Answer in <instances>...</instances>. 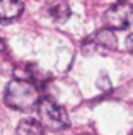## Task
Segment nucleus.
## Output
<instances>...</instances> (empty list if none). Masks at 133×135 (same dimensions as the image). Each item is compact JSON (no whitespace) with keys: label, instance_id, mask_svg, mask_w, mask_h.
<instances>
[{"label":"nucleus","instance_id":"0eeeda50","mask_svg":"<svg viewBox=\"0 0 133 135\" xmlns=\"http://www.w3.org/2000/svg\"><path fill=\"white\" fill-rule=\"evenodd\" d=\"M16 135H44V130L38 120L26 118V120H21L19 122Z\"/></svg>","mask_w":133,"mask_h":135},{"label":"nucleus","instance_id":"6e6552de","mask_svg":"<svg viewBox=\"0 0 133 135\" xmlns=\"http://www.w3.org/2000/svg\"><path fill=\"white\" fill-rule=\"evenodd\" d=\"M126 50L130 53H133V34H130V36L126 38Z\"/></svg>","mask_w":133,"mask_h":135},{"label":"nucleus","instance_id":"7ed1b4c3","mask_svg":"<svg viewBox=\"0 0 133 135\" xmlns=\"http://www.w3.org/2000/svg\"><path fill=\"white\" fill-rule=\"evenodd\" d=\"M133 21V7L130 5V2H118L116 5L109 7L106 10L104 16V22H106L108 29H118L123 31L126 27H130Z\"/></svg>","mask_w":133,"mask_h":135},{"label":"nucleus","instance_id":"f257e3e1","mask_svg":"<svg viewBox=\"0 0 133 135\" xmlns=\"http://www.w3.org/2000/svg\"><path fill=\"white\" fill-rule=\"evenodd\" d=\"M39 99L41 96L36 84L31 80H21V79L10 80L5 87V94H3V101L9 108L24 113L33 111L38 106Z\"/></svg>","mask_w":133,"mask_h":135},{"label":"nucleus","instance_id":"f03ea898","mask_svg":"<svg viewBox=\"0 0 133 135\" xmlns=\"http://www.w3.org/2000/svg\"><path fill=\"white\" fill-rule=\"evenodd\" d=\"M38 115H39V123L43 128L60 132L70 127V120L66 115L65 108L53 101L50 98H41L38 103Z\"/></svg>","mask_w":133,"mask_h":135},{"label":"nucleus","instance_id":"1a4fd4ad","mask_svg":"<svg viewBox=\"0 0 133 135\" xmlns=\"http://www.w3.org/2000/svg\"><path fill=\"white\" fill-rule=\"evenodd\" d=\"M131 135H133V133H131Z\"/></svg>","mask_w":133,"mask_h":135},{"label":"nucleus","instance_id":"39448f33","mask_svg":"<svg viewBox=\"0 0 133 135\" xmlns=\"http://www.w3.org/2000/svg\"><path fill=\"white\" fill-rule=\"evenodd\" d=\"M44 7L50 17L57 22H65L70 17L68 0H44Z\"/></svg>","mask_w":133,"mask_h":135},{"label":"nucleus","instance_id":"423d86ee","mask_svg":"<svg viewBox=\"0 0 133 135\" xmlns=\"http://www.w3.org/2000/svg\"><path fill=\"white\" fill-rule=\"evenodd\" d=\"M22 2L21 0H0V22L7 24L16 21L22 14Z\"/></svg>","mask_w":133,"mask_h":135},{"label":"nucleus","instance_id":"20e7f679","mask_svg":"<svg viewBox=\"0 0 133 135\" xmlns=\"http://www.w3.org/2000/svg\"><path fill=\"white\" fill-rule=\"evenodd\" d=\"M118 48V40L114 36V33L108 27L96 31L94 34H90L89 38H85L82 43L84 53H96V51H113Z\"/></svg>","mask_w":133,"mask_h":135}]
</instances>
